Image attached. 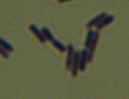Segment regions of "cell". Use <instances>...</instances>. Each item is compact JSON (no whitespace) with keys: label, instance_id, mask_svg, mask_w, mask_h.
<instances>
[{"label":"cell","instance_id":"obj_1","mask_svg":"<svg viewBox=\"0 0 129 99\" xmlns=\"http://www.w3.org/2000/svg\"><path fill=\"white\" fill-rule=\"evenodd\" d=\"M99 31H96L94 32V36H93V38L92 40V43L90 44L89 47L87 48V51H88V59H89V62H92L93 58V55H94V52L95 49H96V46H97V43H98V40H99Z\"/></svg>","mask_w":129,"mask_h":99},{"label":"cell","instance_id":"obj_2","mask_svg":"<svg viewBox=\"0 0 129 99\" xmlns=\"http://www.w3.org/2000/svg\"><path fill=\"white\" fill-rule=\"evenodd\" d=\"M80 51H75L74 57H73L72 64H71V75L73 77H76L78 74V71L79 70V61H80Z\"/></svg>","mask_w":129,"mask_h":99},{"label":"cell","instance_id":"obj_3","mask_svg":"<svg viewBox=\"0 0 129 99\" xmlns=\"http://www.w3.org/2000/svg\"><path fill=\"white\" fill-rule=\"evenodd\" d=\"M75 54V48L72 44L67 45V57H66V69L70 70L71 64H72L73 57Z\"/></svg>","mask_w":129,"mask_h":99},{"label":"cell","instance_id":"obj_4","mask_svg":"<svg viewBox=\"0 0 129 99\" xmlns=\"http://www.w3.org/2000/svg\"><path fill=\"white\" fill-rule=\"evenodd\" d=\"M88 51L86 49H83L81 51V54H80V61H79V70L81 71H84L86 68V65H87V63L89 62V59H88Z\"/></svg>","mask_w":129,"mask_h":99},{"label":"cell","instance_id":"obj_5","mask_svg":"<svg viewBox=\"0 0 129 99\" xmlns=\"http://www.w3.org/2000/svg\"><path fill=\"white\" fill-rule=\"evenodd\" d=\"M29 31H32L33 34H34L35 36L38 38V39L39 40L41 43H45V42H46V38H45L43 32H42V30L40 31L38 27L36 26V25H34V24L29 25Z\"/></svg>","mask_w":129,"mask_h":99},{"label":"cell","instance_id":"obj_6","mask_svg":"<svg viewBox=\"0 0 129 99\" xmlns=\"http://www.w3.org/2000/svg\"><path fill=\"white\" fill-rule=\"evenodd\" d=\"M113 21H114V16L111 15V14H107V15L105 16V17L103 18V19L102 20V21L98 23V25L96 26L97 31H101L102 29H103V28L106 27L107 25L110 24Z\"/></svg>","mask_w":129,"mask_h":99},{"label":"cell","instance_id":"obj_7","mask_svg":"<svg viewBox=\"0 0 129 99\" xmlns=\"http://www.w3.org/2000/svg\"><path fill=\"white\" fill-rule=\"evenodd\" d=\"M106 15H107V13H104V12H103V13H101L99 15L95 16L94 18H93L92 20H90V21L87 22V24H86V27H87L88 29H91V28H93V27L97 26L98 23L100 22V21H101Z\"/></svg>","mask_w":129,"mask_h":99},{"label":"cell","instance_id":"obj_8","mask_svg":"<svg viewBox=\"0 0 129 99\" xmlns=\"http://www.w3.org/2000/svg\"><path fill=\"white\" fill-rule=\"evenodd\" d=\"M94 31L93 30H89L86 33V38H85V47L88 48L90 46V44L92 43V40L93 38V36H94Z\"/></svg>","mask_w":129,"mask_h":99},{"label":"cell","instance_id":"obj_9","mask_svg":"<svg viewBox=\"0 0 129 99\" xmlns=\"http://www.w3.org/2000/svg\"><path fill=\"white\" fill-rule=\"evenodd\" d=\"M42 32H43V34H44L46 39L48 40V41L52 42L53 39H54V37H53V33L50 31V30L48 29L47 27H43V28H42Z\"/></svg>","mask_w":129,"mask_h":99},{"label":"cell","instance_id":"obj_10","mask_svg":"<svg viewBox=\"0 0 129 99\" xmlns=\"http://www.w3.org/2000/svg\"><path fill=\"white\" fill-rule=\"evenodd\" d=\"M52 43H53V46H54L56 49L59 50V51H61V52L67 51V46H65L61 41H59V40L53 39V41H52Z\"/></svg>","mask_w":129,"mask_h":99},{"label":"cell","instance_id":"obj_11","mask_svg":"<svg viewBox=\"0 0 129 99\" xmlns=\"http://www.w3.org/2000/svg\"><path fill=\"white\" fill-rule=\"evenodd\" d=\"M0 46L4 47L5 49H6L7 51L9 52H13V46L10 44L9 42H7L6 40H5L4 38H1L0 39Z\"/></svg>","mask_w":129,"mask_h":99},{"label":"cell","instance_id":"obj_12","mask_svg":"<svg viewBox=\"0 0 129 99\" xmlns=\"http://www.w3.org/2000/svg\"><path fill=\"white\" fill-rule=\"evenodd\" d=\"M0 53H1V55H2V57H4V58H8L9 57V53L10 52L9 51H7L6 49H5L4 47H2L1 46V48H0Z\"/></svg>","mask_w":129,"mask_h":99},{"label":"cell","instance_id":"obj_13","mask_svg":"<svg viewBox=\"0 0 129 99\" xmlns=\"http://www.w3.org/2000/svg\"><path fill=\"white\" fill-rule=\"evenodd\" d=\"M67 1H70V0H59V2L63 3V2H67Z\"/></svg>","mask_w":129,"mask_h":99}]
</instances>
